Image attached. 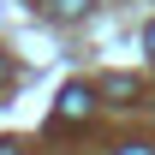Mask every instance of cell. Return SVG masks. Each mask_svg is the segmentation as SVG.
Here are the masks:
<instances>
[{
	"mask_svg": "<svg viewBox=\"0 0 155 155\" xmlns=\"http://www.w3.org/2000/svg\"><path fill=\"white\" fill-rule=\"evenodd\" d=\"M90 90H84V84H66V90H60V107H54V125H72V119H84L90 114Z\"/></svg>",
	"mask_w": 155,
	"mask_h": 155,
	"instance_id": "1",
	"label": "cell"
},
{
	"mask_svg": "<svg viewBox=\"0 0 155 155\" xmlns=\"http://www.w3.org/2000/svg\"><path fill=\"white\" fill-rule=\"evenodd\" d=\"M101 96H114V101H131V96H137V78H107V84H101Z\"/></svg>",
	"mask_w": 155,
	"mask_h": 155,
	"instance_id": "2",
	"label": "cell"
},
{
	"mask_svg": "<svg viewBox=\"0 0 155 155\" xmlns=\"http://www.w3.org/2000/svg\"><path fill=\"white\" fill-rule=\"evenodd\" d=\"M84 6H90V0H54V12H60V18H78Z\"/></svg>",
	"mask_w": 155,
	"mask_h": 155,
	"instance_id": "3",
	"label": "cell"
},
{
	"mask_svg": "<svg viewBox=\"0 0 155 155\" xmlns=\"http://www.w3.org/2000/svg\"><path fill=\"white\" fill-rule=\"evenodd\" d=\"M119 155H155V149H143V143H125V149H119Z\"/></svg>",
	"mask_w": 155,
	"mask_h": 155,
	"instance_id": "4",
	"label": "cell"
},
{
	"mask_svg": "<svg viewBox=\"0 0 155 155\" xmlns=\"http://www.w3.org/2000/svg\"><path fill=\"white\" fill-rule=\"evenodd\" d=\"M0 155H18V143H0Z\"/></svg>",
	"mask_w": 155,
	"mask_h": 155,
	"instance_id": "5",
	"label": "cell"
},
{
	"mask_svg": "<svg viewBox=\"0 0 155 155\" xmlns=\"http://www.w3.org/2000/svg\"><path fill=\"white\" fill-rule=\"evenodd\" d=\"M6 78H12V72H6V60H0V84H6Z\"/></svg>",
	"mask_w": 155,
	"mask_h": 155,
	"instance_id": "6",
	"label": "cell"
},
{
	"mask_svg": "<svg viewBox=\"0 0 155 155\" xmlns=\"http://www.w3.org/2000/svg\"><path fill=\"white\" fill-rule=\"evenodd\" d=\"M149 54H155V24H149Z\"/></svg>",
	"mask_w": 155,
	"mask_h": 155,
	"instance_id": "7",
	"label": "cell"
}]
</instances>
